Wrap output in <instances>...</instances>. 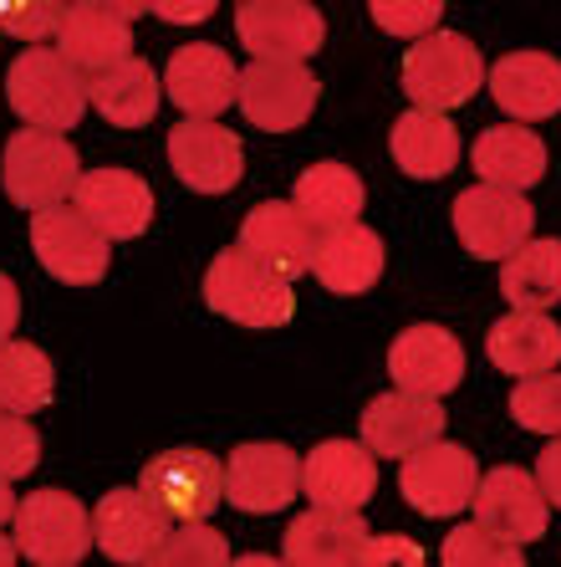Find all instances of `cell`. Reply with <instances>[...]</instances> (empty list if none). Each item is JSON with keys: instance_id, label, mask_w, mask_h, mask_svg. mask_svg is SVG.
Segmentation results:
<instances>
[{"instance_id": "cell-1", "label": "cell", "mask_w": 561, "mask_h": 567, "mask_svg": "<svg viewBox=\"0 0 561 567\" xmlns=\"http://www.w3.org/2000/svg\"><path fill=\"white\" fill-rule=\"evenodd\" d=\"M205 302L209 312L230 317L240 328H287L291 312H297V291L287 277H276L266 261L246 251V246H230L209 261L205 271Z\"/></svg>"}, {"instance_id": "cell-2", "label": "cell", "mask_w": 561, "mask_h": 567, "mask_svg": "<svg viewBox=\"0 0 561 567\" xmlns=\"http://www.w3.org/2000/svg\"><path fill=\"white\" fill-rule=\"evenodd\" d=\"M6 97L31 128L66 133L87 113V78L56 47H27L6 72Z\"/></svg>"}, {"instance_id": "cell-3", "label": "cell", "mask_w": 561, "mask_h": 567, "mask_svg": "<svg viewBox=\"0 0 561 567\" xmlns=\"http://www.w3.org/2000/svg\"><path fill=\"white\" fill-rule=\"evenodd\" d=\"M485 82V62L470 37L459 31H429L418 37L404 56V93L424 113H449V107L470 103Z\"/></svg>"}, {"instance_id": "cell-4", "label": "cell", "mask_w": 561, "mask_h": 567, "mask_svg": "<svg viewBox=\"0 0 561 567\" xmlns=\"http://www.w3.org/2000/svg\"><path fill=\"white\" fill-rule=\"evenodd\" d=\"M82 169H77V148L66 144L62 133L52 128H21L6 144V164H0V185L11 195V205L21 210H46L72 199Z\"/></svg>"}, {"instance_id": "cell-5", "label": "cell", "mask_w": 561, "mask_h": 567, "mask_svg": "<svg viewBox=\"0 0 561 567\" xmlns=\"http://www.w3.org/2000/svg\"><path fill=\"white\" fill-rule=\"evenodd\" d=\"M15 547L41 567H72L92 547V516L72 491H37L15 502Z\"/></svg>"}, {"instance_id": "cell-6", "label": "cell", "mask_w": 561, "mask_h": 567, "mask_svg": "<svg viewBox=\"0 0 561 567\" xmlns=\"http://www.w3.org/2000/svg\"><path fill=\"white\" fill-rule=\"evenodd\" d=\"M31 246L37 261L66 287H97L107 277V236L66 199L31 215Z\"/></svg>"}, {"instance_id": "cell-7", "label": "cell", "mask_w": 561, "mask_h": 567, "mask_svg": "<svg viewBox=\"0 0 561 567\" xmlns=\"http://www.w3.org/2000/svg\"><path fill=\"white\" fill-rule=\"evenodd\" d=\"M138 491H144L169 522H205V516L225 502V465L189 445L164 450L158 461L144 465Z\"/></svg>"}, {"instance_id": "cell-8", "label": "cell", "mask_w": 561, "mask_h": 567, "mask_svg": "<svg viewBox=\"0 0 561 567\" xmlns=\"http://www.w3.org/2000/svg\"><path fill=\"white\" fill-rule=\"evenodd\" d=\"M475 486H480V465L465 445H449V440H429L418 445L414 455H404V475H398V491L418 516H459L470 506Z\"/></svg>"}, {"instance_id": "cell-9", "label": "cell", "mask_w": 561, "mask_h": 567, "mask_svg": "<svg viewBox=\"0 0 561 567\" xmlns=\"http://www.w3.org/2000/svg\"><path fill=\"white\" fill-rule=\"evenodd\" d=\"M236 31L256 62H307L326 41L322 11L307 0H246Z\"/></svg>"}, {"instance_id": "cell-10", "label": "cell", "mask_w": 561, "mask_h": 567, "mask_svg": "<svg viewBox=\"0 0 561 567\" xmlns=\"http://www.w3.org/2000/svg\"><path fill=\"white\" fill-rule=\"evenodd\" d=\"M531 225H536V215L521 189L475 185L455 199V236L480 261H506L516 246L531 240Z\"/></svg>"}, {"instance_id": "cell-11", "label": "cell", "mask_w": 561, "mask_h": 567, "mask_svg": "<svg viewBox=\"0 0 561 567\" xmlns=\"http://www.w3.org/2000/svg\"><path fill=\"white\" fill-rule=\"evenodd\" d=\"M470 506L485 532H496L500 542H516V547L541 537V532H547V516H551V502H547V491H541V481L526 475L521 465L485 471Z\"/></svg>"}, {"instance_id": "cell-12", "label": "cell", "mask_w": 561, "mask_h": 567, "mask_svg": "<svg viewBox=\"0 0 561 567\" xmlns=\"http://www.w3.org/2000/svg\"><path fill=\"white\" fill-rule=\"evenodd\" d=\"M378 491V455L363 440H322L301 461V496L332 512H363Z\"/></svg>"}, {"instance_id": "cell-13", "label": "cell", "mask_w": 561, "mask_h": 567, "mask_svg": "<svg viewBox=\"0 0 561 567\" xmlns=\"http://www.w3.org/2000/svg\"><path fill=\"white\" fill-rule=\"evenodd\" d=\"M316 78L307 62H256L240 72V113L266 133H291L312 118Z\"/></svg>"}, {"instance_id": "cell-14", "label": "cell", "mask_w": 561, "mask_h": 567, "mask_svg": "<svg viewBox=\"0 0 561 567\" xmlns=\"http://www.w3.org/2000/svg\"><path fill=\"white\" fill-rule=\"evenodd\" d=\"M169 164L189 189L199 195H225V189L240 185L246 174V148L230 128L209 118H189V123H174L169 133Z\"/></svg>"}, {"instance_id": "cell-15", "label": "cell", "mask_w": 561, "mask_h": 567, "mask_svg": "<svg viewBox=\"0 0 561 567\" xmlns=\"http://www.w3.org/2000/svg\"><path fill=\"white\" fill-rule=\"evenodd\" d=\"M291 496H301V461L287 445H240L225 461V502L240 512L271 516L281 506H291Z\"/></svg>"}, {"instance_id": "cell-16", "label": "cell", "mask_w": 561, "mask_h": 567, "mask_svg": "<svg viewBox=\"0 0 561 567\" xmlns=\"http://www.w3.org/2000/svg\"><path fill=\"white\" fill-rule=\"evenodd\" d=\"M388 373L398 389L424 399H444L465 379V348H459L455 332L434 328V322H418V328H404L388 348Z\"/></svg>"}, {"instance_id": "cell-17", "label": "cell", "mask_w": 561, "mask_h": 567, "mask_svg": "<svg viewBox=\"0 0 561 567\" xmlns=\"http://www.w3.org/2000/svg\"><path fill=\"white\" fill-rule=\"evenodd\" d=\"M164 93L184 118H220L240 103V72L220 47H179L164 66Z\"/></svg>"}, {"instance_id": "cell-18", "label": "cell", "mask_w": 561, "mask_h": 567, "mask_svg": "<svg viewBox=\"0 0 561 567\" xmlns=\"http://www.w3.org/2000/svg\"><path fill=\"white\" fill-rule=\"evenodd\" d=\"M169 516L148 502L144 491H107L92 512V542L113 563H158V547L169 537Z\"/></svg>"}, {"instance_id": "cell-19", "label": "cell", "mask_w": 561, "mask_h": 567, "mask_svg": "<svg viewBox=\"0 0 561 567\" xmlns=\"http://www.w3.org/2000/svg\"><path fill=\"white\" fill-rule=\"evenodd\" d=\"M72 195H77V210L87 215L107 240L144 236L148 220H154V189L133 169H87Z\"/></svg>"}, {"instance_id": "cell-20", "label": "cell", "mask_w": 561, "mask_h": 567, "mask_svg": "<svg viewBox=\"0 0 561 567\" xmlns=\"http://www.w3.org/2000/svg\"><path fill=\"white\" fill-rule=\"evenodd\" d=\"M256 261H266L276 277L297 281L301 271H312V251H316V230L307 225V215L297 205H281V199H266L246 215L240 225V240Z\"/></svg>"}, {"instance_id": "cell-21", "label": "cell", "mask_w": 561, "mask_h": 567, "mask_svg": "<svg viewBox=\"0 0 561 567\" xmlns=\"http://www.w3.org/2000/svg\"><path fill=\"white\" fill-rule=\"evenodd\" d=\"M439 435H444L439 399L393 389V394H378L363 410V445L373 450V455L404 461V455H414L418 445H429V440H439Z\"/></svg>"}, {"instance_id": "cell-22", "label": "cell", "mask_w": 561, "mask_h": 567, "mask_svg": "<svg viewBox=\"0 0 561 567\" xmlns=\"http://www.w3.org/2000/svg\"><path fill=\"white\" fill-rule=\"evenodd\" d=\"M373 532L363 527L357 512H332L312 506L287 527V563L297 567H357Z\"/></svg>"}, {"instance_id": "cell-23", "label": "cell", "mask_w": 561, "mask_h": 567, "mask_svg": "<svg viewBox=\"0 0 561 567\" xmlns=\"http://www.w3.org/2000/svg\"><path fill=\"white\" fill-rule=\"evenodd\" d=\"M312 277L337 297H363L373 281L383 277V240L367 225H337L322 230L312 251Z\"/></svg>"}, {"instance_id": "cell-24", "label": "cell", "mask_w": 561, "mask_h": 567, "mask_svg": "<svg viewBox=\"0 0 561 567\" xmlns=\"http://www.w3.org/2000/svg\"><path fill=\"white\" fill-rule=\"evenodd\" d=\"M490 97L510 118L536 123L561 113V62L547 52H510L490 66Z\"/></svg>"}, {"instance_id": "cell-25", "label": "cell", "mask_w": 561, "mask_h": 567, "mask_svg": "<svg viewBox=\"0 0 561 567\" xmlns=\"http://www.w3.org/2000/svg\"><path fill=\"white\" fill-rule=\"evenodd\" d=\"M56 52L77 66L82 78L103 72V66H118L133 56V27L123 16L103 11V6H82L72 0L62 16V31H56Z\"/></svg>"}, {"instance_id": "cell-26", "label": "cell", "mask_w": 561, "mask_h": 567, "mask_svg": "<svg viewBox=\"0 0 561 567\" xmlns=\"http://www.w3.org/2000/svg\"><path fill=\"white\" fill-rule=\"evenodd\" d=\"M388 148H393V164L408 174V179H444V174L459 164V133L455 123L444 113H404L393 123L388 133Z\"/></svg>"}, {"instance_id": "cell-27", "label": "cell", "mask_w": 561, "mask_h": 567, "mask_svg": "<svg viewBox=\"0 0 561 567\" xmlns=\"http://www.w3.org/2000/svg\"><path fill=\"white\" fill-rule=\"evenodd\" d=\"M490 363L516 379H531V373H547L561 363V328L547 312H516L500 317L490 328Z\"/></svg>"}, {"instance_id": "cell-28", "label": "cell", "mask_w": 561, "mask_h": 567, "mask_svg": "<svg viewBox=\"0 0 561 567\" xmlns=\"http://www.w3.org/2000/svg\"><path fill=\"white\" fill-rule=\"evenodd\" d=\"M475 174L480 185H500V189H531L541 174H547V144L536 138L521 123H506V128H485L475 138Z\"/></svg>"}, {"instance_id": "cell-29", "label": "cell", "mask_w": 561, "mask_h": 567, "mask_svg": "<svg viewBox=\"0 0 561 567\" xmlns=\"http://www.w3.org/2000/svg\"><path fill=\"white\" fill-rule=\"evenodd\" d=\"M87 97L107 123H118V128H144V123H154V113H158V78L148 62L128 56V62H118V66L92 72Z\"/></svg>"}, {"instance_id": "cell-30", "label": "cell", "mask_w": 561, "mask_h": 567, "mask_svg": "<svg viewBox=\"0 0 561 567\" xmlns=\"http://www.w3.org/2000/svg\"><path fill=\"white\" fill-rule=\"evenodd\" d=\"M307 225L316 236L322 230H337V225H353L363 215V179H357L347 164H312V169L297 179V195H291Z\"/></svg>"}, {"instance_id": "cell-31", "label": "cell", "mask_w": 561, "mask_h": 567, "mask_svg": "<svg viewBox=\"0 0 561 567\" xmlns=\"http://www.w3.org/2000/svg\"><path fill=\"white\" fill-rule=\"evenodd\" d=\"M500 291L521 312H547L561 302V240H526L500 266Z\"/></svg>"}, {"instance_id": "cell-32", "label": "cell", "mask_w": 561, "mask_h": 567, "mask_svg": "<svg viewBox=\"0 0 561 567\" xmlns=\"http://www.w3.org/2000/svg\"><path fill=\"white\" fill-rule=\"evenodd\" d=\"M56 394V373L52 358L37 343H0V410L11 414H37L46 410Z\"/></svg>"}, {"instance_id": "cell-33", "label": "cell", "mask_w": 561, "mask_h": 567, "mask_svg": "<svg viewBox=\"0 0 561 567\" xmlns=\"http://www.w3.org/2000/svg\"><path fill=\"white\" fill-rule=\"evenodd\" d=\"M510 414L516 424L536 430V435H561V373H531L516 383L510 394Z\"/></svg>"}, {"instance_id": "cell-34", "label": "cell", "mask_w": 561, "mask_h": 567, "mask_svg": "<svg viewBox=\"0 0 561 567\" xmlns=\"http://www.w3.org/2000/svg\"><path fill=\"white\" fill-rule=\"evenodd\" d=\"M158 563L164 567H220V563H230V542L215 527H205V522H174L164 547H158Z\"/></svg>"}, {"instance_id": "cell-35", "label": "cell", "mask_w": 561, "mask_h": 567, "mask_svg": "<svg viewBox=\"0 0 561 567\" xmlns=\"http://www.w3.org/2000/svg\"><path fill=\"white\" fill-rule=\"evenodd\" d=\"M444 563L449 567H485V563H500V567H521V547L516 542H500L496 532H485L480 522H465L444 537Z\"/></svg>"}, {"instance_id": "cell-36", "label": "cell", "mask_w": 561, "mask_h": 567, "mask_svg": "<svg viewBox=\"0 0 561 567\" xmlns=\"http://www.w3.org/2000/svg\"><path fill=\"white\" fill-rule=\"evenodd\" d=\"M66 6H72V0H0V31L41 47V41H52L56 31H62Z\"/></svg>"}, {"instance_id": "cell-37", "label": "cell", "mask_w": 561, "mask_h": 567, "mask_svg": "<svg viewBox=\"0 0 561 567\" xmlns=\"http://www.w3.org/2000/svg\"><path fill=\"white\" fill-rule=\"evenodd\" d=\"M367 11H373V21H378L388 37L418 41L439 27L444 0H367Z\"/></svg>"}, {"instance_id": "cell-38", "label": "cell", "mask_w": 561, "mask_h": 567, "mask_svg": "<svg viewBox=\"0 0 561 567\" xmlns=\"http://www.w3.org/2000/svg\"><path fill=\"white\" fill-rule=\"evenodd\" d=\"M41 461V440L27 424V414L0 410V481H21Z\"/></svg>"}, {"instance_id": "cell-39", "label": "cell", "mask_w": 561, "mask_h": 567, "mask_svg": "<svg viewBox=\"0 0 561 567\" xmlns=\"http://www.w3.org/2000/svg\"><path fill=\"white\" fill-rule=\"evenodd\" d=\"M363 563L367 567H378V563H424V547H414V542H404V537H367Z\"/></svg>"}, {"instance_id": "cell-40", "label": "cell", "mask_w": 561, "mask_h": 567, "mask_svg": "<svg viewBox=\"0 0 561 567\" xmlns=\"http://www.w3.org/2000/svg\"><path fill=\"white\" fill-rule=\"evenodd\" d=\"M220 0H154L158 21H174V27H195V21H209Z\"/></svg>"}, {"instance_id": "cell-41", "label": "cell", "mask_w": 561, "mask_h": 567, "mask_svg": "<svg viewBox=\"0 0 561 567\" xmlns=\"http://www.w3.org/2000/svg\"><path fill=\"white\" fill-rule=\"evenodd\" d=\"M536 481H541V491H547V502L561 506V435L541 450V461H536Z\"/></svg>"}, {"instance_id": "cell-42", "label": "cell", "mask_w": 561, "mask_h": 567, "mask_svg": "<svg viewBox=\"0 0 561 567\" xmlns=\"http://www.w3.org/2000/svg\"><path fill=\"white\" fill-rule=\"evenodd\" d=\"M15 322H21V291L11 287V277H0V343L11 338Z\"/></svg>"}, {"instance_id": "cell-43", "label": "cell", "mask_w": 561, "mask_h": 567, "mask_svg": "<svg viewBox=\"0 0 561 567\" xmlns=\"http://www.w3.org/2000/svg\"><path fill=\"white\" fill-rule=\"evenodd\" d=\"M82 6H103V11L123 16V21H133V16H144V11H154V0H82Z\"/></svg>"}, {"instance_id": "cell-44", "label": "cell", "mask_w": 561, "mask_h": 567, "mask_svg": "<svg viewBox=\"0 0 561 567\" xmlns=\"http://www.w3.org/2000/svg\"><path fill=\"white\" fill-rule=\"evenodd\" d=\"M15 516V496H11V481H0V527Z\"/></svg>"}, {"instance_id": "cell-45", "label": "cell", "mask_w": 561, "mask_h": 567, "mask_svg": "<svg viewBox=\"0 0 561 567\" xmlns=\"http://www.w3.org/2000/svg\"><path fill=\"white\" fill-rule=\"evenodd\" d=\"M15 557H21V547H15V542H11V537H0V567H11V563H15Z\"/></svg>"}]
</instances>
